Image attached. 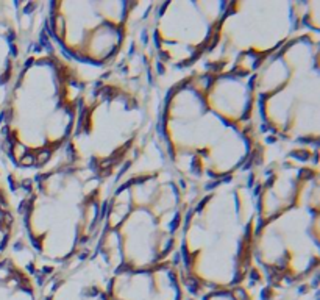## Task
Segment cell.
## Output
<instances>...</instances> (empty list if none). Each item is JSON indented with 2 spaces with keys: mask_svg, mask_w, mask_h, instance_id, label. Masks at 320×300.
<instances>
[{
  "mask_svg": "<svg viewBox=\"0 0 320 300\" xmlns=\"http://www.w3.org/2000/svg\"><path fill=\"white\" fill-rule=\"evenodd\" d=\"M252 77L194 70L162 91L158 139L194 195L248 170L262 152Z\"/></svg>",
  "mask_w": 320,
  "mask_h": 300,
  "instance_id": "1",
  "label": "cell"
},
{
  "mask_svg": "<svg viewBox=\"0 0 320 300\" xmlns=\"http://www.w3.org/2000/svg\"><path fill=\"white\" fill-rule=\"evenodd\" d=\"M255 266L277 300L318 292L320 147H262L255 164Z\"/></svg>",
  "mask_w": 320,
  "mask_h": 300,
  "instance_id": "2",
  "label": "cell"
},
{
  "mask_svg": "<svg viewBox=\"0 0 320 300\" xmlns=\"http://www.w3.org/2000/svg\"><path fill=\"white\" fill-rule=\"evenodd\" d=\"M100 72L70 60L50 36L44 19L0 114V164L6 175L28 177L64 156L81 97Z\"/></svg>",
  "mask_w": 320,
  "mask_h": 300,
  "instance_id": "3",
  "label": "cell"
},
{
  "mask_svg": "<svg viewBox=\"0 0 320 300\" xmlns=\"http://www.w3.org/2000/svg\"><path fill=\"white\" fill-rule=\"evenodd\" d=\"M194 197L167 161L156 131L111 186L95 255L111 272L175 258Z\"/></svg>",
  "mask_w": 320,
  "mask_h": 300,
  "instance_id": "4",
  "label": "cell"
},
{
  "mask_svg": "<svg viewBox=\"0 0 320 300\" xmlns=\"http://www.w3.org/2000/svg\"><path fill=\"white\" fill-rule=\"evenodd\" d=\"M161 97L137 31L128 52L88 85L63 158L113 186L124 166L156 133Z\"/></svg>",
  "mask_w": 320,
  "mask_h": 300,
  "instance_id": "5",
  "label": "cell"
},
{
  "mask_svg": "<svg viewBox=\"0 0 320 300\" xmlns=\"http://www.w3.org/2000/svg\"><path fill=\"white\" fill-rule=\"evenodd\" d=\"M6 180L19 220L17 238L47 278L94 252L109 183L64 158L28 177L6 175Z\"/></svg>",
  "mask_w": 320,
  "mask_h": 300,
  "instance_id": "6",
  "label": "cell"
},
{
  "mask_svg": "<svg viewBox=\"0 0 320 300\" xmlns=\"http://www.w3.org/2000/svg\"><path fill=\"white\" fill-rule=\"evenodd\" d=\"M255 164L206 188L191 202L177 253L187 292L230 289L253 281L264 285L253 258Z\"/></svg>",
  "mask_w": 320,
  "mask_h": 300,
  "instance_id": "7",
  "label": "cell"
},
{
  "mask_svg": "<svg viewBox=\"0 0 320 300\" xmlns=\"http://www.w3.org/2000/svg\"><path fill=\"white\" fill-rule=\"evenodd\" d=\"M262 147H320V31L302 30L252 77Z\"/></svg>",
  "mask_w": 320,
  "mask_h": 300,
  "instance_id": "8",
  "label": "cell"
},
{
  "mask_svg": "<svg viewBox=\"0 0 320 300\" xmlns=\"http://www.w3.org/2000/svg\"><path fill=\"white\" fill-rule=\"evenodd\" d=\"M320 31L318 0H228L208 55L195 70L253 75L302 30Z\"/></svg>",
  "mask_w": 320,
  "mask_h": 300,
  "instance_id": "9",
  "label": "cell"
},
{
  "mask_svg": "<svg viewBox=\"0 0 320 300\" xmlns=\"http://www.w3.org/2000/svg\"><path fill=\"white\" fill-rule=\"evenodd\" d=\"M152 0H50L45 27L75 63L105 70L133 45Z\"/></svg>",
  "mask_w": 320,
  "mask_h": 300,
  "instance_id": "10",
  "label": "cell"
},
{
  "mask_svg": "<svg viewBox=\"0 0 320 300\" xmlns=\"http://www.w3.org/2000/svg\"><path fill=\"white\" fill-rule=\"evenodd\" d=\"M227 3L228 0H152L139 39L161 91L200 66Z\"/></svg>",
  "mask_w": 320,
  "mask_h": 300,
  "instance_id": "11",
  "label": "cell"
},
{
  "mask_svg": "<svg viewBox=\"0 0 320 300\" xmlns=\"http://www.w3.org/2000/svg\"><path fill=\"white\" fill-rule=\"evenodd\" d=\"M108 300H186L187 289L178 256L145 269H119L109 273Z\"/></svg>",
  "mask_w": 320,
  "mask_h": 300,
  "instance_id": "12",
  "label": "cell"
},
{
  "mask_svg": "<svg viewBox=\"0 0 320 300\" xmlns=\"http://www.w3.org/2000/svg\"><path fill=\"white\" fill-rule=\"evenodd\" d=\"M111 270L92 252L48 277L41 300H108Z\"/></svg>",
  "mask_w": 320,
  "mask_h": 300,
  "instance_id": "13",
  "label": "cell"
},
{
  "mask_svg": "<svg viewBox=\"0 0 320 300\" xmlns=\"http://www.w3.org/2000/svg\"><path fill=\"white\" fill-rule=\"evenodd\" d=\"M47 277L19 238L0 258V300H41Z\"/></svg>",
  "mask_w": 320,
  "mask_h": 300,
  "instance_id": "14",
  "label": "cell"
},
{
  "mask_svg": "<svg viewBox=\"0 0 320 300\" xmlns=\"http://www.w3.org/2000/svg\"><path fill=\"white\" fill-rule=\"evenodd\" d=\"M186 300H277L261 281H253L230 289L187 292Z\"/></svg>",
  "mask_w": 320,
  "mask_h": 300,
  "instance_id": "15",
  "label": "cell"
},
{
  "mask_svg": "<svg viewBox=\"0 0 320 300\" xmlns=\"http://www.w3.org/2000/svg\"><path fill=\"white\" fill-rule=\"evenodd\" d=\"M292 300H318V292H312V294H308L298 298H292Z\"/></svg>",
  "mask_w": 320,
  "mask_h": 300,
  "instance_id": "16",
  "label": "cell"
}]
</instances>
